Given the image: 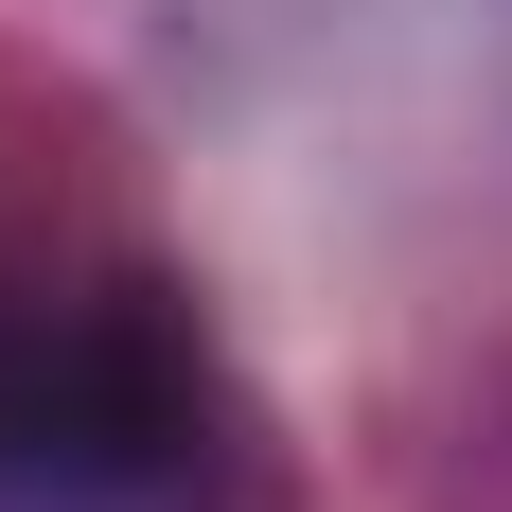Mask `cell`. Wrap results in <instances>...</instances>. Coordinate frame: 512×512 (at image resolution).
Returning <instances> with one entry per match:
<instances>
[{"label": "cell", "mask_w": 512, "mask_h": 512, "mask_svg": "<svg viewBox=\"0 0 512 512\" xmlns=\"http://www.w3.org/2000/svg\"><path fill=\"white\" fill-rule=\"evenodd\" d=\"M195 460V354L142 283L0 301V512H142Z\"/></svg>", "instance_id": "6da1fadb"}]
</instances>
